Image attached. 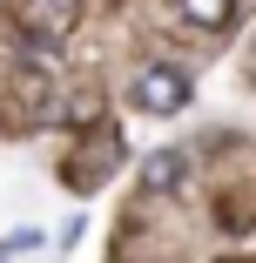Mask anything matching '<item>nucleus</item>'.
<instances>
[{
  "label": "nucleus",
  "instance_id": "1",
  "mask_svg": "<svg viewBox=\"0 0 256 263\" xmlns=\"http://www.w3.org/2000/svg\"><path fill=\"white\" fill-rule=\"evenodd\" d=\"M189 95H195V81H189L175 61H148V68L135 74V108H142V115H182Z\"/></svg>",
  "mask_w": 256,
  "mask_h": 263
},
{
  "label": "nucleus",
  "instance_id": "4",
  "mask_svg": "<svg viewBox=\"0 0 256 263\" xmlns=\"http://www.w3.org/2000/svg\"><path fill=\"white\" fill-rule=\"evenodd\" d=\"M142 182H148V189H175V182H182V148H155V155L142 162Z\"/></svg>",
  "mask_w": 256,
  "mask_h": 263
},
{
  "label": "nucleus",
  "instance_id": "3",
  "mask_svg": "<svg viewBox=\"0 0 256 263\" xmlns=\"http://www.w3.org/2000/svg\"><path fill=\"white\" fill-rule=\"evenodd\" d=\"M182 21H195V27L223 34V27L236 21V0H182Z\"/></svg>",
  "mask_w": 256,
  "mask_h": 263
},
{
  "label": "nucleus",
  "instance_id": "2",
  "mask_svg": "<svg viewBox=\"0 0 256 263\" xmlns=\"http://www.w3.org/2000/svg\"><path fill=\"white\" fill-rule=\"evenodd\" d=\"M21 27L34 41H61L74 27V7H68V0H21Z\"/></svg>",
  "mask_w": 256,
  "mask_h": 263
}]
</instances>
